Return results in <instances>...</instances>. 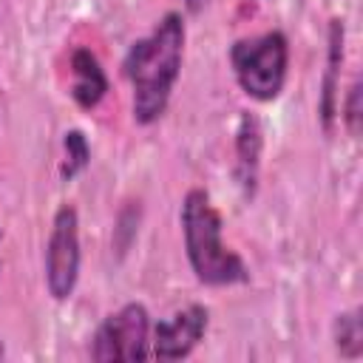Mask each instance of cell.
Returning a JSON list of instances; mask_svg holds the SVG:
<instances>
[{
    "label": "cell",
    "mask_w": 363,
    "mask_h": 363,
    "mask_svg": "<svg viewBox=\"0 0 363 363\" xmlns=\"http://www.w3.org/2000/svg\"><path fill=\"white\" fill-rule=\"evenodd\" d=\"M184 37L182 14L167 11L147 37L128 48L122 71L133 88V119L139 125H153L167 111L173 85L182 74Z\"/></svg>",
    "instance_id": "6da1fadb"
},
{
    "label": "cell",
    "mask_w": 363,
    "mask_h": 363,
    "mask_svg": "<svg viewBox=\"0 0 363 363\" xmlns=\"http://www.w3.org/2000/svg\"><path fill=\"white\" fill-rule=\"evenodd\" d=\"M184 252L196 278L207 286H233L250 278L244 258L221 238V213L207 190L193 187L182 201Z\"/></svg>",
    "instance_id": "7a4b0ae2"
},
{
    "label": "cell",
    "mask_w": 363,
    "mask_h": 363,
    "mask_svg": "<svg viewBox=\"0 0 363 363\" xmlns=\"http://www.w3.org/2000/svg\"><path fill=\"white\" fill-rule=\"evenodd\" d=\"M230 65L247 96L272 102L286 82L289 43L281 31H264L258 37L235 40V45L230 48Z\"/></svg>",
    "instance_id": "3957f363"
},
{
    "label": "cell",
    "mask_w": 363,
    "mask_h": 363,
    "mask_svg": "<svg viewBox=\"0 0 363 363\" xmlns=\"http://www.w3.org/2000/svg\"><path fill=\"white\" fill-rule=\"evenodd\" d=\"M150 357V315L142 303H125L111 312L94 332L91 360H145Z\"/></svg>",
    "instance_id": "277c9868"
},
{
    "label": "cell",
    "mask_w": 363,
    "mask_h": 363,
    "mask_svg": "<svg viewBox=\"0 0 363 363\" xmlns=\"http://www.w3.org/2000/svg\"><path fill=\"white\" fill-rule=\"evenodd\" d=\"M79 216L74 204H60L45 244V286L54 301H68L79 281Z\"/></svg>",
    "instance_id": "5b68a950"
},
{
    "label": "cell",
    "mask_w": 363,
    "mask_h": 363,
    "mask_svg": "<svg viewBox=\"0 0 363 363\" xmlns=\"http://www.w3.org/2000/svg\"><path fill=\"white\" fill-rule=\"evenodd\" d=\"M207 323H210V312L201 303H190V306L173 312L170 318H164L153 326L150 357L164 360V363L187 357L201 343Z\"/></svg>",
    "instance_id": "8992f818"
},
{
    "label": "cell",
    "mask_w": 363,
    "mask_h": 363,
    "mask_svg": "<svg viewBox=\"0 0 363 363\" xmlns=\"http://www.w3.org/2000/svg\"><path fill=\"white\" fill-rule=\"evenodd\" d=\"M108 94V77L96 60V54L85 45L71 51V96L79 108L91 111Z\"/></svg>",
    "instance_id": "52a82bcc"
},
{
    "label": "cell",
    "mask_w": 363,
    "mask_h": 363,
    "mask_svg": "<svg viewBox=\"0 0 363 363\" xmlns=\"http://www.w3.org/2000/svg\"><path fill=\"white\" fill-rule=\"evenodd\" d=\"M261 150H264V130L255 113H241L238 130H235V176L244 190V196L255 193L258 182V164H261Z\"/></svg>",
    "instance_id": "ba28073f"
},
{
    "label": "cell",
    "mask_w": 363,
    "mask_h": 363,
    "mask_svg": "<svg viewBox=\"0 0 363 363\" xmlns=\"http://www.w3.org/2000/svg\"><path fill=\"white\" fill-rule=\"evenodd\" d=\"M340 65H343V20L329 23V54L323 74V96H320V119L326 133H332L337 116V88H340Z\"/></svg>",
    "instance_id": "9c48e42d"
},
{
    "label": "cell",
    "mask_w": 363,
    "mask_h": 363,
    "mask_svg": "<svg viewBox=\"0 0 363 363\" xmlns=\"http://www.w3.org/2000/svg\"><path fill=\"white\" fill-rule=\"evenodd\" d=\"M332 340H335V349L337 354L349 357V360H357L360 352H363V326H360V309H349V312H340L332 323Z\"/></svg>",
    "instance_id": "30bf717a"
},
{
    "label": "cell",
    "mask_w": 363,
    "mask_h": 363,
    "mask_svg": "<svg viewBox=\"0 0 363 363\" xmlns=\"http://www.w3.org/2000/svg\"><path fill=\"white\" fill-rule=\"evenodd\" d=\"M91 162V147L82 130H65L62 136V164H60V176L65 182H71L74 176H79Z\"/></svg>",
    "instance_id": "8fae6325"
},
{
    "label": "cell",
    "mask_w": 363,
    "mask_h": 363,
    "mask_svg": "<svg viewBox=\"0 0 363 363\" xmlns=\"http://www.w3.org/2000/svg\"><path fill=\"white\" fill-rule=\"evenodd\" d=\"M343 125H346V130L352 133V136H357L360 133V119H363V111H360V82H354L352 88H349V94H346V99H343Z\"/></svg>",
    "instance_id": "7c38bea8"
},
{
    "label": "cell",
    "mask_w": 363,
    "mask_h": 363,
    "mask_svg": "<svg viewBox=\"0 0 363 363\" xmlns=\"http://www.w3.org/2000/svg\"><path fill=\"white\" fill-rule=\"evenodd\" d=\"M204 3H207V0H184V6H187L190 11H199V9L204 6Z\"/></svg>",
    "instance_id": "4fadbf2b"
},
{
    "label": "cell",
    "mask_w": 363,
    "mask_h": 363,
    "mask_svg": "<svg viewBox=\"0 0 363 363\" xmlns=\"http://www.w3.org/2000/svg\"><path fill=\"white\" fill-rule=\"evenodd\" d=\"M3 354H6V349H3V343H0V360H3Z\"/></svg>",
    "instance_id": "5bb4252c"
}]
</instances>
